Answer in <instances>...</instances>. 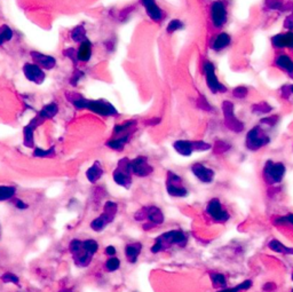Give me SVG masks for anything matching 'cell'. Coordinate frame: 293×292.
Wrapping results in <instances>:
<instances>
[{"label":"cell","mask_w":293,"mask_h":292,"mask_svg":"<svg viewBox=\"0 0 293 292\" xmlns=\"http://www.w3.org/2000/svg\"><path fill=\"white\" fill-rule=\"evenodd\" d=\"M99 243L93 239H73L69 244V251L72 255L73 262L79 268H86L90 266L94 258V254L99 251Z\"/></svg>","instance_id":"6da1fadb"},{"label":"cell","mask_w":293,"mask_h":292,"mask_svg":"<svg viewBox=\"0 0 293 292\" xmlns=\"http://www.w3.org/2000/svg\"><path fill=\"white\" fill-rule=\"evenodd\" d=\"M188 243V236L185 231L174 229L164 232L159 235L155 240V243L150 248V251L153 253H159L167 251L173 246H179V248H185Z\"/></svg>","instance_id":"7a4b0ae2"},{"label":"cell","mask_w":293,"mask_h":292,"mask_svg":"<svg viewBox=\"0 0 293 292\" xmlns=\"http://www.w3.org/2000/svg\"><path fill=\"white\" fill-rule=\"evenodd\" d=\"M134 219L137 222L142 223V227L145 230L151 229V228L163 225L165 221V216L162 210L157 207H144L136 211L134 214Z\"/></svg>","instance_id":"3957f363"},{"label":"cell","mask_w":293,"mask_h":292,"mask_svg":"<svg viewBox=\"0 0 293 292\" xmlns=\"http://www.w3.org/2000/svg\"><path fill=\"white\" fill-rule=\"evenodd\" d=\"M118 212V205L113 200H107L103 207V212L91 222V228L94 231H102L111 223Z\"/></svg>","instance_id":"277c9868"},{"label":"cell","mask_w":293,"mask_h":292,"mask_svg":"<svg viewBox=\"0 0 293 292\" xmlns=\"http://www.w3.org/2000/svg\"><path fill=\"white\" fill-rule=\"evenodd\" d=\"M285 173L286 166L285 164L282 162L267 161L265 163V166L262 168V177L265 182H267L268 185L272 186L281 184L284 177H285Z\"/></svg>","instance_id":"5b68a950"},{"label":"cell","mask_w":293,"mask_h":292,"mask_svg":"<svg viewBox=\"0 0 293 292\" xmlns=\"http://www.w3.org/2000/svg\"><path fill=\"white\" fill-rule=\"evenodd\" d=\"M270 142L269 135L260 125L253 126L245 136V147L251 152H258Z\"/></svg>","instance_id":"8992f818"},{"label":"cell","mask_w":293,"mask_h":292,"mask_svg":"<svg viewBox=\"0 0 293 292\" xmlns=\"http://www.w3.org/2000/svg\"><path fill=\"white\" fill-rule=\"evenodd\" d=\"M166 191L169 196L177 198L187 197L189 191L183 184L182 178L172 171L167 172L166 177Z\"/></svg>","instance_id":"52a82bcc"},{"label":"cell","mask_w":293,"mask_h":292,"mask_svg":"<svg viewBox=\"0 0 293 292\" xmlns=\"http://www.w3.org/2000/svg\"><path fill=\"white\" fill-rule=\"evenodd\" d=\"M205 213L215 223H224L230 219V214L224 209L219 198H212L209 200L205 208Z\"/></svg>","instance_id":"ba28073f"},{"label":"cell","mask_w":293,"mask_h":292,"mask_svg":"<svg viewBox=\"0 0 293 292\" xmlns=\"http://www.w3.org/2000/svg\"><path fill=\"white\" fill-rule=\"evenodd\" d=\"M77 108H86L89 110L99 113L102 116H113L117 115L116 108L105 101H87V100H77L75 101Z\"/></svg>","instance_id":"9c48e42d"},{"label":"cell","mask_w":293,"mask_h":292,"mask_svg":"<svg viewBox=\"0 0 293 292\" xmlns=\"http://www.w3.org/2000/svg\"><path fill=\"white\" fill-rule=\"evenodd\" d=\"M203 70L206 79V85L213 94L226 93L227 87L219 80L217 74H215V67L212 62H205L203 65Z\"/></svg>","instance_id":"30bf717a"},{"label":"cell","mask_w":293,"mask_h":292,"mask_svg":"<svg viewBox=\"0 0 293 292\" xmlns=\"http://www.w3.org/2000/svg\"><path fill=\"white\" fill-rule=\"evenodd\" d=\"M132 172L130 167V159L124 158L118 163V166L112 173L113 181L118 186L128 189L132 186Z\"/></svg>","instance_id":"8fae6325"},{"label":"cell","mask_w":293,"mask_h":292,"mask_svg":"<svg viewBox=\"0 0 293 292\" xmlns=\"http://www.w3.org/2000/svg\"><path fill=\"white\" fill-rule=\"evenodd\" d=\"M211 22L215 29H220L227 23L228 21V10L227 5L223 0H215L210 8Z\"/></svg>","instance_id":"7c38bea8"},{"label":"cell","mask_w":293,"mask_h":292,"mask_svg":"<svg viewBox=\"0 0 293 292\" xmlns=\"http://www.w3.org/2000/svg\"><path fill=\"white\" fill-rule=\"evenodd\" d=\"M222 110L224 115V123H226V126L229 130L236 132V133L244 130V125H243V123L235 116L233 104L231 102L224 101L222 103Z\"/></svg>","instance_id":"4fadbf2b"},{"label":"cell","mask_w":293,"mask_h":292,"mask_svg":"<svg viewBox=\"0 0 293 292\" xmlns=\"http://www.w3.org/2000/svg\"><path fill=\"white\" fill-rule=\"evenodd\" d=\"M130 167L133 176L144 178L150 176L153 173L154 168L148 162V158L143 156H139L130 161Z\"/></svg>","instance_id":"5bb4252c"},{"label":"cell","mask_w":293,"mask_h":292,"mask_svg":"<svg viewBox=\"0 0 293 292\" xmlns=\"http://www.w3.org/2000/svg\"><path fill=\"white\" fill-rule=\"evenodd\" d=\"M190 170L192 174H194L197 178V180L200 181L201 184L210 185L214 181V178H215L214 170L211 167H208L205 164L195 163L194 165L191 166Z\"/></svg>","instance_id":"9a60e30c"},{"label":"cell","mask_w":293,"mask_h":292,"mask_svg":"<svg viewBox=\"0 0 293 292\" xmlns=\"http://www.w3.org/2000/svg\"><path fill=\"white\" fill-rule=\"evenodd\" d=\"M23 72L27 79L32 83L41 84L45 80V74L41 70V68L38 65H34V63H26L23 67Z\"/></svg>","instance_id":"2e32d148"},{"label":"cell","mask_w":293,"mask_h":292,"mask_svg":"<svg viewBox=\"0 0 293 292\" xmlns=\"http://www.w3.org/2000/svg\"><path fill=\"white\" fill-rule=\"evenodd\" d=\"M272 45L276 49L290 48L293 49V31H287L285 34H278L272 37Z\"/></svg>","instance_id":"e0dca14e"},{"label":"cell","mask_w":293,"mask_h":292,"mask_svg":"<svg viewBox=\"0 0 293 292\" xmlns=\"http://www.w3.org/2000/svg\"><path fill=\"white\" fill-rule=\"evenodd\" d=\"M274 65L275 67L278 68L279 70L286 72L293 79V60L290 57V55H287L285 53L278 54V55L275 57Z\"/></svg>","instance_id":"ac0fdd59"},{"label":"cell","mask_w":293,"mask_h":292,"mask_svg":"<svg viewBox=\"0 0 293 292\" xmlns=\"http://www.w3.org/2000/svg\"><path fill=\"white\" fill-rule=\"evenodd\" d=\"M141 3L143 4L146 14L149 15L151 20H154L155 22H160L163 20V11L160 10V7L156 4L155 0H141Z\"/></svg>","instance_id":"d6986e66"},{"label":"cell","mask_w":293,"mask_h":292,"mask_svg":"<svg viewBox=\"0 0 293 292\" xmlns=\"http://www.w3.org/2000/svg\"><path fill=\"white\" fill-rule=\"evenodd\" d=\"M173 148L175 149L178 154H180L181 156L189 157L191 154L196 152L195 148V141H187V140H179L173 143Z\"/></svg>","instance_id":"ffe728a7"},{"label":"cell","mask_w":293,"mask_h":292,"mask_svg":"<svg viewBox=\"0 0 293 292\" xmlns=\"http://www.w3.org/2000/svg\"><path fill=\"white\" fill-rule=\"evenodd\" d=\"M142 249H143V245L140 242H133V243L127 244L125 246V255L127 261L130 264H135L140 257Z\"/></svg>","instance_id":"44dd1931"},{"label":"cell","mask_w":293,"mask_h":292,"mask_svg":"<svg viewBox=\"0 0 293 292\" xmlns=\"http://www.w3.org/2000/svg\"><path fill=\"white\" fill-rule=\"evenodd\" d=\"M231 44V37L230 35H228L226 33H221L215 36L212 40V44H211V47H212L213 51L215 52H221L223 49H226L229 47V45Z\"/></svg>","instance_id":"7402d4cb"},{"label":"cell","mask_w":293,"mask_h":292,"mask_svg":"<svg viewBox=\"0 0 293 292\" xmlns=\"http://www.w3.org/2000/svg\"><path fill=\"white\" fill-rule=\"evenodd\" d=\"M102 176H103V167L99 162H95L93 164V166H91L89 170L86 171V178L89 179L90 182H92V184L98 182Z\"/></svg>","instance_id":"603a6c76"},{"label":"cell","mask_w":293,"mask_h":292,"mask_svg":"<svg viewBox=\"0 0 293 292\" xmlns=\"http://www.w3.org/2000/svg\"><path fill=\"white\" fill-rule=\"evenodd\" d=\"M32 56H34L35 61L37 65L41 68H45V69H52L55 67V59L49 56V55H44V54H38V53H32Z\"/></svg>","instance_id":"cb8c5ba5"},{"label":"cell","mask_w":293,"mask_h":292,"mask_svg":"<svg viewBox=\"0 0 293 292\" xmlns=\"http://www.w3.org/2000/svg\"><path fill=\"white\" fill-rule=\"evenodd\" d=\"M76 55L79 61H82V62L90 61V59L92 56V44L89 42V40H84V42L80 44L79 49L77 51Z\"/></svg>","instance_id":"d4e9b609"},{"label":"cell","mask_w":293,"mask_h":292,"mask_svg":"<svg viewBox=\"0 0 293 292\" xmlns=\"http://www.w3.org/2000/svg\"><path fill=\"white\" fill-rule=\"evenodd\" d=\"M128 140H130V133L116 135V138H112L109 141L108 147L117 150V152H121V150L124 149V145L127 143Z\"/></svg>","instance_id":"484cf974"},{"label":"cell","mask_w":293,"mask_h":292,"mask_svg":"<svg viewBox=\"0 0 293 292\" xmlns=\"http://www.w3.org/2000/svg\"><path fill=\"white\" fill-rule=\"evenodd\" d=\"M268 248L274 251V252L282 253V254H293V248H288V246L284 245L278 240L273 239L268 243Z\"/></svg>","instance_id":"4316f807"},{"label":"cell","mask_w":293,"mask_h":292,"mask_svg":"<svg viewBox=\"0 0 293 292\" xmlns=\"http://www.w3.org/2000/svg\"><path fill=\"white\" fill-rule=\"evenodd\" d=\"M15 196H16L15 187L8 185H0V202L11 200L13 198H15Z\"/></svg>","instance_id":"83f0119b"},{"label":"cell","mask_w":293,"mask_h":292,"mask_svg":"<svg viewBox=\"0 0 293 292\" xmlns=\"http://www.w3.org/2000/svg\"><path fill=\"white\" fill-rule=\"evenodd\" d=\"M211 281L213 283V286L217 287V289H224L227 287V278L221 273H212L210 275Z\"/></svg>","instance_id":"f1b7e54d"},{"label":"cell","mask_w":293,"mask_h":292,"mask_svg":"<svg viewBox=\"0 0 293 292\" xmlns=\"http://www.w3.org/2000/svg\"><path fill=\"white\" fill-rule=\"evenodd\" d=\"M252 283L251 280H245L244 282L240 283V284H237L236 286H232V287H224V289H220L217 292H242V291H245V290H249L250 287L252 286Z\"/></svg>","instance_id":"f546056e"},{"label":"cell","mask_w":293,"mask_h":292,"mask_svg":"<svg viewBox=\"0 0 293 292\" xmlns=\"http://www.w3.org/2000/svg\"><path fill=\"white\" fill-rule=\"evenodd\" d=\"M121 259L117 258L116 255H113V257H109L107 259V261L104 262V269L109 273H112V272H116L118 271L119 268H121Z\"/></svg>","instance_id":"4dcf8cb0"},{"label":"cell","mask_w":293,"mask_h":292,"mask_svg":"<svg viewBox=\"0 0 293 292\" xmlns=\"http://www.w3.org/2000/svg\"><path fill=\"white\" fill-rule=\"evenodd\" d=\"M57 112V106L55 103L47 104L40 112L41 120H49V118L54 117Z\"/></svg>","instance_id":"1f68e13d"},{"label":"cell","mask_w":293,"mask_h":292,"mask_svg":"<svg viewBox=\"0 0 293 292\" xmlns=\"http://www.w3.org/2000/svg\"><path fill=\"white\" fill-rule=\"evenodd\" d=\"M13 38V31L7 25L0 26V45L9 42Z\"/></svg>","instance_id":"d6a6232c"},{"label":"cell","mask_w":293,"mask_h":292,"mask_svg":"<svg viewBox=\"0 0 293 292\" xmlns=\"http://www.w3.org/2000/svg\"><path fill=\"white\" fill-rule=\"evenodd\" d=\"M253 112L254 113H268L273 110V108L269 106L267 102H260L253 106Z\"/></svg>","instance_id":"836d02e7"},{"label":"cell","mask_w":293,"mask_h":292,"mask_svg":"<svg viewBox=\"0 0 293 292\" xmlns=\"http://www.w3.org/2000/svg\"><path fill=\"white\" fill-rule=\"evenodd\" d=\"M247 94H249V90L244 87V86H238V87L233 89V91H232L233 98L240 99V100L245 99L247 97Z\"/></svg>","instance_id":"e575fe53"},{"label":"cell","mask_w":293,"mask_h":292,"mask_svg":"<svg viewBox=\"0 0 293 292\" xmlns=\"http://www.w3.org/2000/svg\"><path fill=\"white\" fill-rule=\"evenodd\" d=\"M265 4L269 11H279L283 7L282 0H266Z\"/></svg>","instance_id":"d590c367"},{"label":"cell","mask_w":293,"mask_h":292,"mask_svg":"<svg viewBox=\"0 0 293 292\" xmlns=\"http://www.w3.org/2000/svg\"><path fill=\"white\" fill-rule=\"evenodd\" d=\"M2 280L5 283H13V284H16V285H18V283H20V278H18L17 275H15V274H13V273L3 274Z\"/></svg>","instance_id":"8d00e7d4"},{"label":"cell","mask_w":293,"mask_h":292,"mask_svg":"<svg viewBox=\"0 0 293 292\" xmlns=\"http://www.w3.org/2000/svg\"><path fill=\"white\" fill-rule=\"evenodd\" d=\"M182 28H183V23L180 20H177V19L172 20L168 23V25H167V33L168 34H173V33H175V31L180 30Z\"/></svg>","instance_id":"74e56055"},{"label":"cell","mask_w":293,"mask_h":292,"mask_svg":"<svg viewBox=\"0 0 293 292\" xmlns=\"http://www.w3.org/2000/svg\"><path fill=\"white\" fill-rule=\"evenodd\" d=\"M276 225H291L293 226V213H288L286 216L279 217L275 220Z\"/></svg>","instance_id":"f35d334b"},{"label":"cell","mask_w":293,"mask_h":292,"mask_svg":"<svg viewBox=\"0 0 293 292\" xmlns=\"http://www.w3.org/2000/svg\"><path fill=\"white\" fill-rule=\"evenodd\" d=\"M72 38L73 40H76V42H84L85 39V30L84 28H81V26H78L75 30L72 31Z\"/></svg>","instance_id":"ab89813d"},{"label":"cell","mask_w":293,"mask_h":292,"mask_svg":"<svg viewBox=\"0 0 293 292\" xmlns=\"http://www.w3.org/2000/svg\"><path fill=\"white\" fill-rule=\"evenodd\" d=\"M277 116H272V117H267V118H263L262 121H261V124H265L266 126H269V127H272L274 126L275 124L277 123Z\"/></svg>","instance_id":"60d3db41"},{"label":"cell","mask_w":293,"mask_h":292,"mask_svg":"<svg viewBox=\"0 0 293 292\" xmlns=\"http://www.w3.org/2000/svg\"><path fill=\"white\" fill-rule=\"evenodd\" d=\"M14 205H15V208L18 210H26L29 208V205H27L24 200L22 199H14Z\"/></svg>","instance_id":"b9f144b4"},{"label":"cell","mask_w":293,"mask_h":292,"mask_svg":"<svg viewBox=\"0 0 293 292\" xmlns=\"http://www.w3.org/2000/svg\"><path fill=\"white\" fill-rule=\"evenodd\" d=\"M117 253V249H116V246H113V245H109L105 248V254L108 255V257H113V255H116Z\"/></svg>","instance_id":"7bdbcfd3"},{"label":"cell","mask_w":293,"mask_h":292,"mask_svg":"<svg viewBox=\"0 0 293 292\" xmlns=\"http://www.w3.org/2000/svg\"><path fill=\"white\" fill-rule=\"evenodd\" d=\"M50 154H52V152H50V150H47V152H45V150H41V149H36L35 156L36 157H46V156H50Z\"/></svg>","instance_id":"ee69618b"},{"label":"cell","mask_w":293,"mask_h":292,"mask_svg":"<svg viewBox=\"0 0 293 292\" xmlns=\"http://www.w3.org/2000/svg\"><path fill=\"white\" fill-rule=\"evenodd\" d=\"M58 292H73V291L71 289H68V287H63V289H61Z\"/></svg>","instance_id":"f6af8a7d"},{"label":"cell","mask_w":293,"mask_h":292,"mask_svg":"<svg viewBox=\"0 0 293 292\" xmlns=\"http://www.w3.org/2000/svg\"><path fill=\"white\" fill-rule=\"evenodd\" d=\"M288 91H290L291 95H293V85H288Z\"/></svg>","instance_id":"bcb514c9"},{"label":"cell","mask_w":293,"mask_h":292,"mask_svg":"<svg viewBox=\"0 0 293 292\" xmlns=\"http://www.w3.org/2000/svg\"><path fill=\"white\" fill-rule=\"evenodd\" d=\"M0 239H2V227H0Z\"/></svg>","instance_id":"7dc6e473"},{"label":"cell","mask_w":293,"mask_h":292,"mask_svg":"<svg viewBox=\"0 0 293 292\" xmlns=\"http://www.w3.org/2000/svg\"><path fill=\"white\" fill-rule=\"evenodd\" d=\"M291 278H292V281H293V273H292V275H291Z\"/></svg>","instance_id":"c3c4849f"},{"label":"cell","mask_w":293,"mask_h":292,"mask_svg":"<svg viewBox=\"0 0 293 292\" xmlns=\"http://www.w3.org/2000/svg\"><path fill=\"white\" fill-rule=\"evenodd\" d=\"M290 292H293V289H292V290H291V291H290Z\"/></svg>","instance_id":"681fc988"}]
</instances>
